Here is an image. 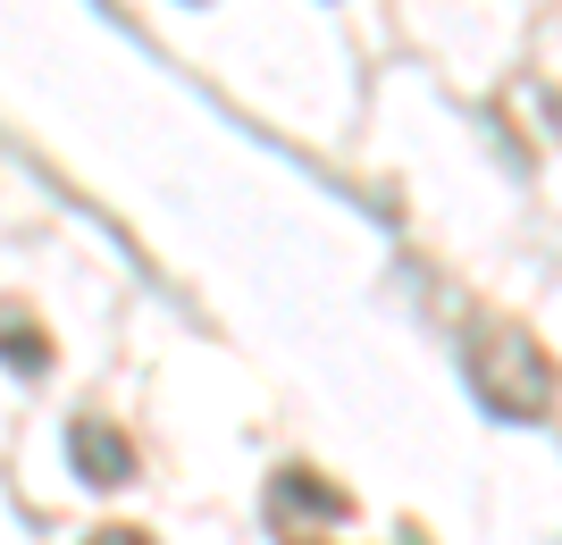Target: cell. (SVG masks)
I'll return each instance as SVG.
<instances>
[{
    "instance_id": "cell-2",
    "label": "cell",
    "mask_w": 562,
    "mask_h": 545,
    "mask_svg": "<svg viewBox=\"0 0 562 545\" xmlns=\"http://www.w3.org/2000/svg\"><path fill=\"white\" fill-rule=\"evenodd\" d=\"M68 462H76L85 487H126V478H135V445H126V428H110V420H76Z\"/></svg>"
},
{
    "instance_id": "cell-6",
    "label": "cell",
    "mask_w": 562,
    "mask_h": 545,
    "mask_svg": "<svg viewBox=\"0 0 562 545\" xmlns=\"http://www.w3.org/2000/svg\"><path fill=\"white\" fill-rule=\"evenodd\" d=\"M294 545H319V537H294Z\"/></svg>"
},
{
    "instance_id": "cell-4",
    "label": "cell",
    "mask_w": 562,
    "mask_h": 545,
    "mask_svg": "<svg viewBox=\"0 0 562 545\" xmlns=\"http://www.w3.org/2000/svg\"><path fill=\"white\" fill-rule=\"evenodd\" d=\"M0 361H9L18 378H43V370H50V336L34 328L18 303H0Z\"/></svg>"
},
{
    "instance_id": "cell-5",
    "label": "cell",
    "mask_w": 562,
    "mask_h": 545,
    "mask_svg": "<svg viewBox=\"0 0 562 545\" xmlns=\"http://www.w3.org/2000/svg\"><path fill=\"white\" fill-rule=\"evenodd\" d=\"M85 545H151L143 529H101V537H85Z\"/></svg>"
},
{
    "instance_id": "cell-1",
    "label": "cell",
    "mask_w": 562,
    "mask_h": 545,
    "mask_svg": "<svg viewBox=\"0 0 562 545\" xmlns=\"http://www.w3.org/2000/svg\"><path fill=\"white\" fill-rule=\"evenodd\" d=\"M470 386L495 420H546L554 411V361L529 344L520 328H479L470 344Z\"/></svg>"
},
{
    "instance_id": "cell-3",
    "label": "cell",
    "mask_w": 562,
    "mask_h": 545,
    "mask_svg": "<svg viewBox=\"0 0 562 545\" xmlns=\"http://www.w3.org/2000/svg\"><path fill=\"white\" fill-rule=\"evenodd\" d=\"M269 512H278V521H294V512H311V521H345L352 496H345V487H328L319 470H278V487H269Z\"/></svg>"
}]
</instances>
